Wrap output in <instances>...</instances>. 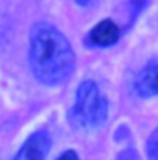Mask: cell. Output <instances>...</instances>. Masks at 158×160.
<instances>
[{
    "label": "cell",
    "instance_id": "1",
    "mask_svg": "<svg viewBox=\"0 0 158 160\" xmlns=\"http://www.w3.org/2000/svg\"><path fill=\"white\" fill-rule=\"evenodd\" d=\"M29 61L39 83L59 86L72 76L76 56L67 37L57 27L47 22H39L31 31Z\"/></svg>",
    "mask_w": 158,
    "mask_h": 160
},
{
    "label": "cell",
    "instance_id": "2",
    "mask_svg": "<svg viewBox=\"0 0 158 160\" xmlns=\"http://www.w3.org/2000/svg\"><path fill=\"white\" fill-rule=\"evenodd\" d=\"M108 118V99L99 93L94 81L86 79L76 89L74 105L69 111V122L74 128L91 130L101 127Z\"/></svg>",
    "mask_w": 158,
    "mask_h": 160
},
{
    "label": "cell",
    "instance_id": "3",
    "mask_svg": "<svg viewBox=\"0 0 158 160\" xmlns=\"http://www.w3.org/2000/svg\"><path fill=\"white\" fill-rule=\"evenodd\" d=\"M50 148V137L45 130L34 132L12 160H44Z\"/></svg>",
    "mask_w": 158,
    "mask_h": 160
},
{
    "label": "cell",
    "instance_id": "4",
    "mask_svg": "<svg viewBox=\"0 0 158 160\" xmlns=\"http://www.w3.org/2000/svg\"><path fill=\"white\" fill-rule=\"evenodd\" d=\"M119 36H121V31H119L118 24L113 22L111 19L101 20L99 24H96L94 27L89 32V44L96 46V47H109L113 44H116Z\"/></svg>",
    "mask_w": 158,
    "mask_h": 160
},
{
    "label": "cell",
    "instance_id": "5",
    "mask_svg": "<svg viewBox=\"0 0 158 160\" xmlns=\"http://www.w3.org/2000/svg\"><path fill=\"white\" fill-rule=\"evenodd\" d=\"M135 91L141 98L158 94V64H150L138 72L135 79Z\"/></svg>",
    "mask_w": 158,
    "mask_h": 160
},
{
    "label": "cell",
    "instance_id": "6",
    "mask_svg": "<svg viewBox=\"0 0 158 160\" xmlns=\"http://www.w3.org/2000/svg\"><path fill=\"white\" fill-rule=\"evenodd\" d=\"M146 153L150 160H158V128L150 135L146 142Z\"/></svg>",
    "mask_w": 158,
    "mask_h": 160
},
{
    "label": "cell",
    "instance_id": "7",
    "mask_svg": "<svg viewBox=\"0 0 158 160\" xmlns=\"http://www.w3.org/2000/svg\"><path fill=\"white\" fill-rule=\"evenodd\" d=\"M55 160H79V157L74 150H66V152H62Z\"/></svg>",
    "mask_w": 158,
    "mask_h": 160
},
{
    "label": "cell",
    "instance_id": "8",
    "mask_svg": "<svg viewBox=\"0 0 158 160\" xmlns=\"http://www.w3.org/2000/svg\"><path fill=\"white\" fill-rule=\"evenodd\" d=\"M76 3H79V5H88V3H89V0H76Z\"/></svg>",
    "mask_w": 158,
    "mask_h": 160
}]
</instances>
